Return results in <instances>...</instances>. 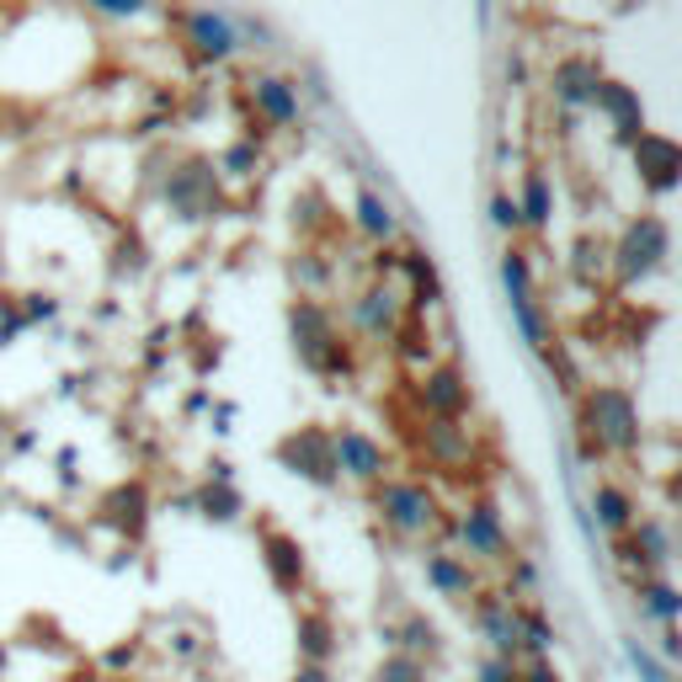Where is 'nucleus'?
<instances>
[{
	"label": "nucleus",
	"mask_w": 682,
	"mask_h": 682,
	"mask_svg": "<svg viewBox=\"0 0 682 682\" xmlns=\"http://www.w3.org/2000/svg\"><path fill=\"white\" fill-rule=\"evenodd\" d=\"M373 682H427V661H416V656L395 651V656L373 672Z\"/></svg>",
	"instance_id": "nucleus-24"
},
{
	"label": "nucleus",
	"mask_w": 682,
	"mask_h": 682,
	"mask_svg": "<svg viewBox=\"0 0 682 682\" xmlns=\"http://www.w3.org/2000/svg\"><path fill=\"white\" fill-rule=\"evenodd\" d=\"M288 331H294V352L310 363L314 373H352V352L336 331V314L314 299H299L288 310Z\"/></svg>",
	"instance_id": "nucleus-2"
},
{
	"label": "nucleus",
	"mask_w": 682,
	"mask_h": 682,
	"mask_svg": "<svg viewBox=\"0 0 682 682\" xmlns=\"http://www.w3.org/2000/svg\"><path fill=\"white\" fill-rule=\"evenodd\" d=\"M459 539H464V550L480 559H506V523H501V512L491 501H475V506H464V517H459Z\"/></svg>",
	"instance_id": "nucleus-13"
},
{
	"label": "nucleus",
	"mask_w": 682,
	"mask_h": 682,
	"mask_svg": "<svg viewBox=\"0 0 682 682\" xmlns=\"http://www.w3.org/2000/svg\"><path fill=\"white\" fill-rule=\"evenodd\" d=\"M517 682H559V672L550 667V661H533L528 672H517Z\"/></svg>",
	"instance_id": "nucleus-35"
},
{
	"label": "nucleus",
	"mask_w": 682,
	"mask_h": 682,
	"mask_svg": "<svg viewBox=\"0 0 682 682\" xmlns=\"http://www.w3.org/2000/svg\"><path fill=\"white\" fill-rule=\"evenodd\" d=\"M352 320L369 331L373 342H395L400 336V299H395V288H384V283L363 288L358 305H352Z\"/></svg>",
	"instance_id": "nucleus-14"
},
{
	"label": "nucleus",
	"mask_w": 682,
	"mask_h": 682,
	"mask_svg": "<svg viewBox=\"0 0 682 682\" xmlns=\"http://www.w3.org/2000/svg\"><path fill=\"white\" fill-rule=\"evenodd\" d=\"M581 427L592 448H614V453H634L640 448V411L619 384H597L581 400Z\"/></svg>",
	"instance_id": "nucleus-1"
},
{
	"label": "nucleus",
	"mask_w": 682,
	"mask_h": 682,
	"mask_svg": "<svg viewBox=\"0 0 682 682\" xmlns=\"http://www.w3.org/2000/svg\"><path fill=\"white\" fill-rule=\"evenodd\" d=\"M667 256H672V230H667V219L640 214V219H634V224L619 235L614 267H619L623 283H640V278L661 272V267H667Z\"/></svg>",
	"instance_id": "nucleus-3"
},
{
	"label": "nucleus",
	"mask_w": 682,
	"mask_h": 682,
	"mask_svg": "<svg viewBox=\"0 0 682 682\" xmlns=\"http://www.w3.org/2000/svg\"><path fill=\"white\" fill-rule=\"evenodd\" d=\"M597 80H603V69L592 60H581V54H570V60H559L555 69H550V91H555V102H565V107H592Z\"/></svg>",
	"instance_id": "nucleus-15"
},
{
	"label": "nucleus",
	"mask_w": 682,
	"mask_h": 682,
	"mask_svg": "<svg viewBox=\"0 0 682 682\" xmlns=\"http://www.w3.org/2000/svg\"><path fill=\"white\" fill-rule=\"evenodd\" d=\"M294 682H325V667H314V661H310V667H305Z\"/></svg>",
	"instance_id": "nucleus-37"
},
{
	"label": "nucleus",
	"mask_w": 682,
	"mask_h": 682,
	"mask_svg": "<svg viewBox=\"0 0 682 682\" xmlns=\"http://www.w3.org/2000/svg\"><path fill=\"white\" fill-rule=\"evenodd\" d=\"M517 645H528V651H550L555 645V629H550V619L544 614H517Z\"/></svg>",
	"instance_id": "nucleus-25"
},
{
	"label": "nucleus",
	"mask_w": 682,
	"mask_h": 682,
	"mask_svg": "<svg viewBox=\"0 0 682 682\" xmlns=\"http://www.w3.org/2000/svg\"><path fill=\"white\" fill-rule=\"evenodd\" d=\"M358 230H363L369 241H395L400 219H395V203H389L384 192H373V186L358 192Z\"/></svg>",
	"instance_id": "nucleus-19"
},
{
	"label": "nucleus",
	"mask_w": 682,
	"mask_h": 682,
	"mask_svg": "<svg viewBox=\"0 0 682 682\" xmlns=\"http://www.w3.org/2000/svg\"><path fill=\"white\" fill-rule=\"evenodd\" d=\"M400 645H406V656L427 661V656L437 651V629L427 619H411V623H406V640H400Z\"/></svg>",
	"instance_id": "nucleus-28"
},
{
	"label": "nucleus",
	"mask_w": 682,
	"mask_h": 682,
	"mask_svg": "<svg viewBox=\"0 0 682 682\" xmlns=\"http://www.w3.org/2000/svg\"><path fill=\"white\" fill-rule=\"evenodd\" d=\"M416 400H422V411H427L433 422H464L469 406H475L464 373L453 369V363H437V369L422 373V378H416Z\"/></svg>",
	"instance_id": "nucleus-6"
},
{
	"label": "nucleus",
	"mask_w": 682,
	"mask_h": 682,
	"mask_svg": "<svg viewBox=\"0 0 682 682\" xmlns=\"http://www.w3.org/2000/svg\"><path fill=\"white\" fill-rule=\"evenodd\" d=\"M427 581H433L442 597H469V592H475V570L453 555H427Z\"/></svg>",
	"instance_id": "nucleus-21"
},
{
	"label": "nucleus",
	"mask_w": 682,
	"mask_h": 682,
	"mask_svg": "<svg viewBox=\"0 0 682 682\" xmlns=\"http://www.w3.org/2000/svg\"><path fill=\"white\" fill-rule=\"evenodd\" d=\"M661 656H667V667L678 661V623H661Z\"/></svg>",
	"instance_id": "nucleus-36"
},
{
	"label": "nucleus",
	"mask_w": 682,
	"mask_h": 682,
	"mask_svg": "<svg viewBox=\"0 0 682 682\" xmlns=\"http://www.w3.org/2000/svg\"><path fill=\"white\" fill-rule=\"evenodd\" d=\"M400 267H406V278H411V305H416V310L442 305V278H437V267H433L427 250H406Z\"/></svg>",
	"instance_id": "nucleus-17"
},
{
	"label": "nucleus",
	"mask_w": 682,
	"mask_h": 682,
	"mask_svg": "<svg viewBox=\"0 0 682 682\" xmlns=\"http://www.w3.org/2000/svg\"><path fill=\"white\" fill-rule=\"evenodd\" d=\"M480 682H517V667H512V656H491V661L480 667Z\"/></svg>",
	"instance_id": "nucleus-34"
},
{
	"label": "nucleus",
	"mask_w": 682,
	"mask_h": 682,
	"mask_svg": "<svg viewBox=\"0 0 682 682\" xmlns=\"http://www.w3.org/2000/svg\"><path fill=\"white\" fill-rule=\"evenodd\" d=\"M634 603H640L645 619H656V623H678V614H682L678 587H672V581H656V576H645V581L634 587Z\"/></svg>",
	"instance_id": "nucleus-20"
},
{
	"label": "nucleus",
	"mask_w": 682,
	"mask_h": 682,
	"mask_svg": "<svg viewBox=\"0 0 682 682\" xmlns=\"http://www.w3.org/2000/svg\"><path fill=\"white\" fill-rule=\"evenodd\" d=\"M235 38H241V43L250 38V49H261V54H267V49H278V43H272V27H267V22H256V16H241V22H235Z\"/></svg>",
	"instance_id": "nucleus-32"
},
{
	"label": "nucleus",
	"mask_w": 682,
	"mask_h": 682,
	"mask_svg": "<svg viewBox=\"0 0 682 682\" xmlns=\"http://www.w3.org/2000/svg\"><path fill=\"white\" fill-rule=\"evenodd\" d=\"M235 512H241V497H235L230 486H219V491L208 486V491H203V517H219V523H230Z\"/></svg>",
	"instance_id": "nucleus-30"
},
{
	"label": "nucleus",
	"mask_w": 682,
	"mask_h": 682,
	"mask_svg": "<svg viewBox=\"0 0 682 682\" xmlns=\"http://www.w3.org/2000/svg\"><path fill=\"white\" fill-rule=\"evenodd\" d=\"M299 640H305V656H310L314 667L331 656V623L325 619H305L299 623Z\"/></svg>",
	"instance_id": "nucleus-27"
},
{
	"label": "nucleus",
	"mask_w": 682,
	"mask_h": 682,
	"mask_svg": "<svg viewBox=\"0 0 682 682\" xmlns=\"http://www.w3.org/2000/svg\"><path fill=\"white\" fill-rule=\"evenodd\" d=\"M256 166H261V150H256L250 139H241V144L224 150V171H230V177H250Z\"/></svg>",
	"instance_id": "nucleus-29"
},
{
	"label": "nucleus",
	"mask_w": 682,
	"mask_h": 682,
	"mask_svg": "<svg viewBox=\"0 0 682 682\" xmlns=\"http://www.w3.org/2000/svg\"><path fill=\"white\" fill-rule=\"evenodd\" d=\"M378 517L395 528V533H427L437 523V497L422 480H384L378 486Z\"/></svg>",
	"instance_id": "nucleus-5"
},
{
	"label": "nucleus",
	"mask_w": 682,
	"mask_h": 682,
	"mask_svg": "<svg viewBox=\"0 0 682 682\" xmlns=\"http://www.w3.org/2000/svg\"><path fill=\"white\" fill-rule=\"evenodd\" d=\"M629 150H634V177L651 186V192H672V186L682 182V150L667 133H651V128H645Z\"/></svg>",
	"instance_id": "nucleus-10"
},
{
	"label": "nucleus",
	"mask_w": 682,
	"mask_h": 682,
	"mask_svg": "<svg viewBox=\"0 0 682 682\" xmlns=\"http://www.w3.org/2000/svg\"><path fill=\"white\" fill-rule=\"evenodd\" d=\"M331 459H336V475H347V480H384V469H389V453H384V442H373L369 433H358V427H342V433H331Z\"/></svg>",
	"instance_id": "nucleus-8"
},
{
	"label": "nucleus",
	"mask_w": 682,
	"mask_h": 682,
	"mask_svg": "<svg viewBox=\"0 0 682 682\" xmlns=\"http://www.w3.org/2000/svg\"><path fill=\"white\" fill-rule=\"evenodd\" d=\"M517 214H523V224H539V230L555 219V192H550V182H544V171H528V177H523Z\"/></svg>",
	"instance_id": "nucleus-22"
},
{
	"label": "nucleus",
	"mask_w": 682,
	"mask_h": 682,
	"mask_svg": "<svg viewBox=\"0 0 682 682\" xmlns=\"http://www.w3.org/2000/svg\"><path fill=\"white\" fill-rule=\"evenodd\" d=\"M278 459L294 469V475H305L314 486H331L336 480V459H331V433H320V427H299L294 437H283L278 442Z\"/></svg>",
	"instance_id": "nucleus-9"
},
{
	"label": "nucleus",
	"mask_w": 682,
	"mask_h": 682,
	"mask_svg": "<svg viewBox=\"0 0 682 682\" xmlns=\"http://www.w3.org/2000/svg\"><path fill=\"white\" fill-rule=\"evenodd\" d=\"M491 224H497L501 235H517V230H523V214H517V197H506V192H497V197H491Z\"/></svg>",
	"instance_id": "nucleus-31"
},
{
	"label": "nucleus",
	"mask_w": 682,
	"mask_h": 682,
	"mask_svg": "<svg viewBox=\"0 0 682 682\" xmlns=\"http://www.w3.org/2000/svg\"><path fill=\"white\" fill-rule=\"evenodd\" d=\"M592 107L614 124V133H619L623 144H634L640 133H645V107H640V91H629L623 80H597V91H592Z\"/></svg>",
	"instance_id": "nucleus-12"
},
{
	"label": "nucleus",
	"mask_w": 682,
	"mask_h": 682,
	"mask_svg": "<svg viewBox=\"0 0 682 682\" xmlns=\"http://www.w3.org/2000/svg\"><path fill=\"white\" fill-rule=\"evenodd\" d=\"M261 544H267V570H272V581H278L283 592H294V587L305 581V555H299V544H294L288 533H267Z\"/></svg>",
	"instance_id": "nucleus-18"
},
{
	"label": "nucleus",
	"mask_w": 682,
	"mask_h": 682,
	"mask_svg": "<svg viewBox=\"0 0 682 682\" xmlns=\"http://www.w3.org/2000/svg\"><path fill=\"white\" fill-rule=\"evenodd\" d=\"M246 91H250V107H256V113H261L272 128H294L299 118H305L299 86H294V80H283V75H250Z\"/></svg>",
	"instance_id": "nucleus-11"
},
{
	"label": "nucleus",
	"mask_w": 682,
	"mask_h": 682,
	"mask_svg": "<svg viewBox=\"0 0 682 682\" xmlns=\"http://www.w3.org/2000/svg\"><path fill=\"white\" fill-rule=\"evenodd\" d=\"M480 629H486V640H491L497 656H517V651H523V645H517V608H512V597L486 592V597H480Z\"/></svg>",
	"instance_id": "nucleus-16"
},
{
	"label": "nucleus",
	"mask_w": 682,
	"mask_h": 682,
	"mask_svg": "<svg viewBox=\"0 0 682 682\" xmlns=\"http://www.w3.org/2000/svg\"><path fill=\"white\" fill-rule=\"evenodd\" d=\"M86 11H102V16H113V22H133V16L144 11V0H86Z\"/></svg>",
	"instance_id": "nucleus-33"
},
{
	"label": "nucleus",
	"mask_w": 682,
	"mask_h": 682,
	"mask_svg": "<svg viewBox=\"0 0 682 682\" xmlns=\"http://www.w3.org/2000/svg\"><path fill=\"white\" fill-rule=\"evenodd\" d=\"M592 512H597V523L608 528V533H623L629 523H634V501L623 486H597L592 491Z\"/></svg>",
	"instance_id": "nucleus-23"
},
{
	"label": "nucleus",
	"mask_w": 682,
	"mask_h": 682,
	"mask_svg": "<svg viewBox=\"0 0 682 682\" xmlns=\"http://www.w3.org/2000/svg\"><path fill=\"white\" fill-rule=\"evenodd\" d=\"M623 656H629V667H634L645 682H672V667H667V661H656L640 640H629V645H623Z\"/></svg>",
	"instance_id": "nucleus-26"
},
{
	"label": "nucleus",
	"mask_w": 682,
	"mask_h": 682,
	"mask_svg": "<svg viewBox=\"0 0 682 682\" xmlns=\"http://www.w3.org/2000/svg\"><path fill=\"white\" fill-rule=\"evenodd\" d=\"M182 38H186V49H192L203 64L235 60V49H241V38H235V16H224V11H214V5L186 11Z\"/></svg>",
	"instance_id": "nucleus-7"
},
{
	"label": "nucleus",
	"mask_w": 682,
	"mask_h": 682,
	"mask_svg": "<svg viewBox=\"0 0 682 682\" xmlns=\"http://www.w3.org/2000/svg\"><path fill=\"white\" fill-rule=\"evenodd\" d=\"M501 283H506V305H512V320L523 331V342L544 358L550 352V325L539 314V299H533V267H528V250H506L501 256Z\"/></svg>",
	"instance_id": "nucleus-4"
}]
</instances>
